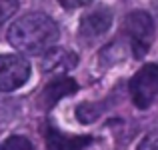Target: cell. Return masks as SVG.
I'll list each match as a JSON object with an SVG mask.
<instances>
[{"label": "cell", "instance_id": "6", "mask_svg": "<svg viewBox=\"0 0 158 150\" xmlns=\"http://www.w3.org/2000/svg\"><path fill=\"white\" fill-rule=\"evenodd\" d=\"M92 144V136H64L58 128H46V146L48 150H84Z\"/></svg>", "mask_w": 158, "mask_h": 150}, {"label": "cell", "instance_id": "12", "mask_svg": "<svg viewBox=\"0 0 158 150\" xmlns=\"http://www.w3.org/2000/svg\"><path fill=\"white\" fill-rule=\"evenodd\" d=\"M138 150H158V134H152V136H146V138L140 142Z\"/></svg>", "mask_w": 158, "mask_h": 150}, {"label": "cell", "instance_id": "11", "mask_svg": "<svg viewBox=\"0 0 158 150\" xmlns=\"http://www.w3.org/2000/svg\"><path fill=\"white\" fill-rule=\"evenodd\" d=\"M18 10V0H0V24Z\"/></svg>", "mask_w": 158, "mask_h": 150}, {"label": "cell", "instance_id": "8", "mask_svg": "<svg viewBox=\"0 0 158 150\" xmlns=\"http://www.w3.org/2000/svg\"><path fill=\"white\" fill-rule=\"evenodd\" d=\"M78 64V56L70 50L50 48L42 58V70L44 72H68Z\"/></svg>", "mask_w": 158, "mask_h": 150}, {"label": "cell", "instance_id": "2", "mask_svg": "<svg viewBox=\"0 0 158 150\" xmlns=\"http://www.w3.org/2000/svg\"><path fill=\"white\" fill-rule=\"evenodd\" d=\"M122 32L128 36L130 52L134 54V58H142L154 40V20L148 12L134 10L124 16Z\"/></svg>", "mask_w": 158, "mask_h": 150}, {"label": "cell", "instance_id": "3", "mask_svg": "<svg viewBox=\"0 0 158 150\" xmlns=\"http://www.w3.org/2000/svg\"><path fill=\"white\" fill-rule=\"evenodd\" d=\"M130 96L138 108H148L158 96V64H146L132 76Z\"/></svg>", "mask_w": 158, "mask_h": 150}, {"label": "cell", "instance_id": "13", "mask_svg": "<svg viewBox=\"0 0 158 150\" xmlns=\"http://www.w3.org/2000/svg\"><path fill=\"white\" fill-rule=\"evenodd\" d=\"M64 8H80V6H86V4L94 2V0H58Z\"/></svg>", "mask_w": 158, "mask_h": 150}, {"label": "cell", "instance_id": "9", "mask_svg": "<svg viewBox=\"0 0 158 150\" xmlns=\"http://www.w3.org/2000/svg\"><path fill=\"white\" fill-rule=\"evenodd\" d=\"M98 116H100V106H98V104L84 102V104H80V106L76 108V118H78V122H82V124L94 122Z\"/></svg>", "mask_w": 158, "mask_h": 150}, {"label": "cell", "instance_id": "1", "mask_svg": "<svg viewBox=\"0 0 158 150\" xmlns=\"http://www.w3.org/2000/svg\"><path fill=\"white\" fill-rule=\"evenodd\" d=\"M58 40V26L42 12H28L20 16L8 30V42L20 52L42 54Z\"/></svg>", "mask_w": 158, "mask_h": 150}, {"label": "cell", "instance_id": "4", "mask_svg": "<svg viewBox=\"0 0 158 150\" xmlns=\"http://www.w3.org/2000/svg\"><path fill=\"white\" fill-rule=\"evenodd\" d=\"M30 78V64L18 54L0 56V92H12Z\"/></svg>", "mask_w": 158, "mask_h": 150}, {"label": "cell", "instance_id": "7", "mask_svg": "<svg viewBox=\"0 0 158 150\" xmlns=\"http://www.w3.org/2000/svg\"><path fill=\"white\" fill-rule=\"evenodd\" d=\"M76 90H78L76 80H72V78H68V76H60V78H56V80H52L50 84L42 90V94H40V106L52 108L60 98L68 96V94H74Z\"/></svg>", "mask_w": 158, "mask_h": 150}, {"label": "cell", "instance_id": "10", "mask_svg": "<svg viewBox=\"0 0 158 150\" xmlns=\"http://www.w3.org/2000/svg\"><path fill=\"white\" fill-rule=\"evenodd\" d=\"M0 150H34V146L24 136H10L0 144Z\"/></svg>", "mask_w": 158, "mask_h": 150}, {"label": "cell", "instance_id": "5", "mask_svg": "<svg viewBox=\"0 0 158 150\" xmlns=\"http://www.w3.org/2000/svg\"><path fill=\"white\" fill-rule=\"evenodd\" d=\"M112 26V10L108 6H98L94 10H90L84 18L80 20V38L84 40H92L96 36L104 34L108 28Z\"/></svg>", "mask_w": 158, "mask_h": 150}]
</instances>
